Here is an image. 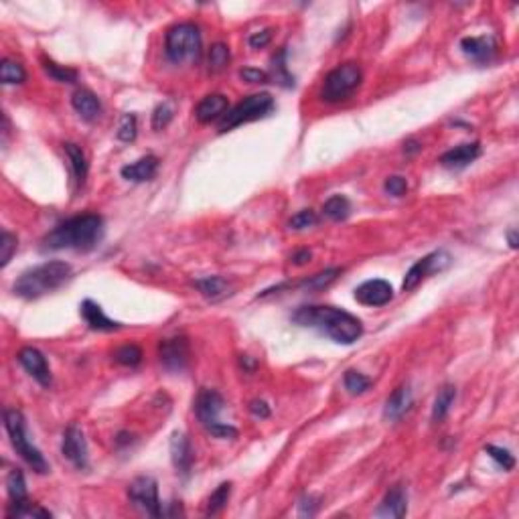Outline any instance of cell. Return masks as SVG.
<instances>
[{
    "instance_id": "obj_1",
    "label": "cell",
    "mask_w": 519,
    "mask_h": 519,
    "mask_svg": "<svg viewBox=\"0 0 519 519\" xmlns=\"http://www.w3.org/2000/svg\"><path fill=\"white\" fill-rule=\"evenodd\" d=\"M292 321L306 329H317L339 345H353L363 335V324L357 317L337 306H301L292 315Z\"/></svg>"
},
{
    "instance_id": "obj_2",
    "label": "cell",
    "mask_w": 519,
    "mask_h": 519,
    "mask_svg": "<svg viewBox=\"0 0 519 519\" xmlns=\"http://www.w3.org/2000/svg\"><path fill=\"white\" fill-rule=\"evenodd\" d=\"M104 235V219L96 213L75 215L65 219L45 235V250H77L88 251L98 246Z\"/></svg>"
},
{
    "instance_id": "obj_3",
    "label": "cell",
    "mask_w": 519,
    "mask_h": 519,
    "mask_svg": "<svg viewBox=\"0 0 519 519\" xmlns=\"http://www.w3.org/2000/svg\"><path fill=\"white\" fill-rule=\"evenodd\" d=\"M72 266L61 260H51L45 264H39L35 268L25 270L15 282V294L27 301L41 298L57 288H61L72 278Z\"/></svg>"
},
{
    "instance_id": "obj_4",
    "label": "cell",
    "mask_w": 519,
    "mask_h": 519,
    "mask_svg": "<svg viewBox=\"0 0 519 519\" xmlns=\"http://www.w3.org/2000/svg\"><path fill=\"white\" fill-rule=\"evenodd\" d=\"M4 428L8 432L11 445L17 450V454L31 466L39 475H47L49 473V463L43 456V452L31 445L29 436H27V426H25V416L18 410H4Z\"/></svg>"
},
{
    "instance_id": "obj_5",
    "label": "cell",
    "mask_w": 519,
    "mask_h": 519,
    "mask_svg": "<svg viewBox=\"0 0 519 519\" xmlns=\"http://www.w3.org/2000/svg\"><path fill=\"white\" fill-rule=\"evenodd\" d=\"M164 53L173 63H191L201 57V33L193 22H179L164 35Z\"/></svg>"
},
{
    "instance_id": "obj_6",
    "label": "cell",
    "mask_w": 519,
    "mask_h": 519,
    "mask_svg": "<svg viewBox=\"0 0 519 519\" xmlns=\"http://www.w3.org/2000/svg\"><path fill=\"white\" fill-rule=\"evenodd\" d=\"M361 79H363V73L357 63L349 61V63L337 65L333 72L327 73L322 81L321 100L327 104H341L349 100L361 86Z\"/></svg>"
},
{
    "instance_id": "obj_7",
    "label": "cell",
    "mask_w": 519,
    "mask_h": 519,
    "mask_svg": "<svg viewBox=\"0 0 519 519\" xmlns=\"http://www.w3.org/2000/svg\"><path fill=\"white\" fill-rule=\"evenodd\" d=\"M274 98L262 91V93H251L248 98H244L235 107H232L219 122V132H230L233 128L248 122H256L270 116L274 112Z\"/></svg>"
},
{
    "instance_id": "obj_8",
    "label": "cell",
    "mask_w": 519,
    "mask_h": 519,
    "mask_svg": "<svg viewBox=\"0 0 519 519\" xmlns=\"http://www.w3.org/2000/svg\"><path fill=\"white\" fill-rule=\"evenodd\" d=\"M128 499L134 507L150 518H162L161 499H159V483L152 477H136L128 485Z\"/></svg>"
},
{
    "instance_id": "obj_9",
    "label": "cell",
    "mask_w": 519,
    "mask_h": 519,
    "mask_svg": "<svg viewBox=\"0 0 519 519\" xmlns=\"http://www.w3.org/2000/svg\"><path fill=\"white\" fill-rule=\"evenodd\" d=\"M450 262H452V258H450V254H447L445 250L430 251L428 256L420 258L412 268L406 272V276H404V282H402L404 292L414 290V288L418 287L424 278H428L430 274L447 270L448 266H450Z\"/></svg>"
},
{
    "instance_id": "obj_10",
    "label": "cell",
    "mask_w": 519,
    "mask_h": 519,
    "mask_svg": "<svg viewBox=\"0 0 519 519\" xmlns=\"http://www.w3.org/2000/svg\"><path fill=\"white\" fill-rule=\"evenodd\" d=\"M61 454L72 463L75 468L86 471L90 466L88 461V442L84 432L77 428L75 424L63 432V440H61Z\"/></svg>"
},
{
    "instance_id": "obj_11",
    "label": "cell",
    "mask_w": 519,
    "mask_h": 519,
    "mask_svg": "<svg viewBox=\"0 0 519 519\" xmlns=\"http://www.w3.org/2000/svg\"><path fill=\"white\" fill-rule=\"evenodd\" d=\"M159 357L164 369L183 372L189 365V341L185 337L162 339L159 345Z\"/></svg>"
},
{
    "instance_id": "obj_12",
    "label": "cell",
    "mask_w": 519,
    "mask_h": 519,
    "mask_svg": "<svg viewBox=\"0 0 519 519\" xmlns=\"http://www.w3.org/2000/svg\"><path fill=\"white\" fill-rule=\"evenodd\" d=\"M18 363L27 369V374L35 379L39 386L43 388H49L51 381H53V376H51V369H49V363H47V357L35 349V347H22L18 351Z\"/></svg>"
},
{
    "instance_id": "obj_13",
    "label": "cell",
    "mask_w": 519,
    "mask_h": 519,
    "mask_svg": "<svg viewBox=\"0 0 519 519\" xmlns=\"http://www.w3.org/2000/svg\"><path fill=\"white\" fill-rule=\"evenodd\" d=\"M223 398L215 390H201L195 400V414H197L199 422L209 430L215 424H219V414L223 412Z\"/></svg>"
},
{
    "instance_id": "obj_14",
    "label": "cell",
    "mask_w": 519,
    "mask_h": 519,
    "mask_svg": "<svg viewBox=\"0 0 519 519\" xmlns=\"http://www.w3.org/2000/svg\"><path fill=\"white\" fill-rule=\"evenodd\" d=\"M394 298V288L386 280H367L355 288V301L363 306H383Z\"/></svg>"
},
{
    "instance_id": "obj_15",
    "label": "cell",
    "mask_w": 519,
    "mask_h": 519,
    "mask_svg": "<svg viewBox=\"0 0 519 519\" xmlns=\"http://www.w3.org/2000/svg\"><path fill=\"white\" fill-rule=\"evenodd\" d=\"M461 49L475 63H489L497 53V41L491 35L465 37L461 39Z\"/></svg>"
},
{
    "instance_id": "obj_16",
    "label": "cell",
    "mask_w": 519,
    "mask_h": 519,
    "mask_svg": "<svg viewBox=\"0 0 519 519\" xmlns=\"http://www.w3.org/2000/svg\"><path fill=\"white\" fill-rule=\"evenodd\" d=\"M408 513V495H406V489L402 485H394L383 501L379 503V507L376 509L377 518H392V519H402Z\"/></svg>"
},
{
    "instance_id": "obj_17",
    "label": "cell",
    "mask_w": 519,
    "mask_h": 519,
    "mask_svg": "<svg viewBox=\"0 0 519 519\" xmlns=\"http://www.w3.org/2000/svg\"><path fill=\"white\" fill-rule=\"evenodd\" d=\"M171 459H173V465L177 468V473H180L183 477H187L191 473L193 448H191L189 438L183 432H173V436H171Z\"/></svg>"
},
{
    "instance_id": "obj_18",
    "label": "cell",
    "mask_w": 519,
    "mask_h": 519,
    "mask_svg": "<svg viewBox=\"0 0 519 519\" xmlns=\"http://www.w3.org/2000/svg\"><path fill=\"white\" fill-rule=\"evenodd\" d=\"M481 157V144L468 143L454 146L440 157V164L447 169H465Z\"/></svg>"
},
{
    "instance_id": "obj_19",
    "label": "cell",
    "mask_w": 519,
    "mask_h": 519,
    "mask_svg": "<svg viewBox=\"0 0 519 519\" xmlns=\"http://www.w3.org/2000/svg\"><path fill=\"white\" fill-rule=\"evenodd\" d=\"M225 110H228V98L223 93H209L195 107V118L201 124H211L225 116Z\"/></svg>"
},
{
    "instance_id": "obj_20",
    "label": "cell",
    "mask_w": 519,
    "mask_h": 519,
    "mask_svg": "<svg viewBox=\"0 0 519 519\" xmlns=\"http://www.w3.org/2000/svg\"><path fill=\"white\" fill-rule=\"evenodd\" d=\"M79 313L84 317V321L88 322V327L93 329V331H104V333H110V331H118L122 324L116 321H112L110 317H106V313L102 310V306L93 301H84L81 306H79Z\"/></svg>"
},
{
    "instance_id": "obj_21",
    "label": "cell",
    "mask_w": 519,
    "mask_h": 519,
    "mask_svg": "<svg viewBox=\"0 0 519 519\" xmlns=\"http://www.w3.org/2000/svg\"><path fill=\"white\" fill-rule=\"evenodd\" d=\"M157 171H159V159L155 155H146V157L138 159L136 162L122 166L120 175L126 180H132V183H146V180H150L157 175Z\"/></svg>"
},
{
    "instance_id": "obj_22",
    "label": "cell",
    "mask_w": 519,
    "mask_h": 519,
    "mask_svg": "<svg viewBox=\"0 0 519 519\" xmlns=\"http://www.w3.org/2000/svg\"><path fill=\"white\" fill-rule=\"evenodd\" d=\"M410 406H412V390L408 386H400L388 398L386 408H383V416H386V420L395 422L410 410Z\"/></svg>"
},
{
    "instance_id": "obj_23",
    "label": "cell",
    "mask_w": 519,
    "mask_h": 519,
    "mask_svg": "<svg viewBox=\"0 0 519 519\" xmlns=\"http://www.w3.org/2000/svg\"><path fill=\"white\" fill-rule=\"evenodd\" d=\"M73 110L88 122H93L100 118L102 114V102L98 100V96L90 90H77L72 96Z\"/></svg>"
},
{
    "instance_id": "obj_24",
    "label": "cell",
    "mask_w": 519,
    "mask_h": 519,
    "mask_svg": "<svg viewBox=\"0 0 519 519\" xmlns=\"http://www.w3.org/2000/svg\"><path fill=\"white\" fill-rule=\"evenodd\" d=\"M63 150L70 159V164H72L73 177L77 180V185H84L86 179H88V171H90V164H88V159H86V152L81 150V146L73 143H65L63 144Z\"/></svg>"
},
{
    "instance_id": "obj_25",
    "label": "cell",
    "mask_w": 519,
    "mask_h": 519,
    "mask_svg": "<svg viewBox=\"0 0 519 519\" xmlns=\"http://www.w3.org/2000/svg\"><path fill=\"white\" fill-rule=\"evenodd\" d=\"M195 288L199 292L209 298V301H219L228 294L230 290V282L221 276H205V278H199L195 280Z\"/></svg>"
},
{
    "instance_id": "obj_26",
    "label": "cell",
    "mask_w": 519,
    "mask_h": 519,
    "mask_svg": "<svg viewBox=\"0 0 519 519\" xmlns=\"http://www.w3.org/2000/svg\"><path fill=\"white\" fill-rule=\"evenodd\" d=\"M454 400H456V388L448 386V383L442 386L438 395H436V400H434V406H432V420L434 422H442L448 416V412H450Z\"/></svg>"
},
{
    "instance_id": "obj_27",
    "label": "cell",
    "mask_w": 519,
    "mask_h": 519,
    "mask_svg": "<svg viewBox=\"0 0 519 519\" xmlns=\"http://www.w3.org/2000/svg\"><path fill=\"white\" fill-rule=\"evenodd\" d=\"M272 77H274V84L282 88H294V75L288 72L287 65V49H280L272 57Z\"/></svg>"
},
{
    "instance_id": "obj_28",
    "label": "cell",
    "mask_w": 519,
    "mask_h": 519,
    "mask_svg": "<svg viewBox=\"0 0 519 519\" xmlns=\"http://www.w3.org/2000/svg\"><path fill=\"white\" fill-rule=\"evenodd\" d=\"M341 272H343L341 268H327L322 270V272H317V274H313V276L305 278V280L298 282L296 287L305 288V290H324V288L331 287V284L339 278Z\"/></svg>"
},
{
    "instance_id": "obj_29",
    "label": "cell",
    "mask_w": 519,
    "mask_h": 519,
    "mask_svg": "<svg viewBox=\"0 0 519 519\" xmlns=\"http://www.w3.org/2000/svg\"><path fill=\"white\" fill-rule=\"evenodd\" d=\"M322 213H324V217H329L331 221H343L351 213V203H349V199L343 197V195H333V197L324 201Z\"/></svg>"
},
{
    "instance_id": "obj_30",
    "label": "cell",
    "mask_w": 519,
    "mask_h": 519,
    "mask_svg": "<svg viewBox=\"0 0 519 519\" xmlns=\"http://www.w3.org/2000/svg\"><path fill=\"white\" fill-rule=\"evenodd\" d=\"M6 515L13 519H33V518L49 519L51 518V513H49L47 509H43V507H41V505H37V503H31L29 499H27V501L18 503V505H8Z\"/></svg>"
},
{
    "instance_id": "obj_31",
    "label": "cell",
    "mask_w": 519,
    "mask_h": 519,
    "mask_svg": "<svg viewBox=\"0 0 519 519\" xmlns=\"http://www.w3.org/2000/svg\"><path fill=\"white\" fill-rule=\"evenodd\" d=\"M6 491H8V499L11 505H18V503L27 501V483H25V475L22 471H11V475L6 477Z\"/></svg>"
},
{
    "instance_id": "obj_32",
    "label": "cell",
    "mask_w": 519,
    "mask_h": 519,
    "mask_svg": "<svg viewBox=\"0 0 519 519\" xmlns=\"http://www.w3.org/2000/svg\"><path fill=\"white\" fill-rule=\"evenodd\" d=\"M25 79H27V72H25V67H22L18 61L2 59V63H0V81H2L4 86L22 84Z\"/></svg>"
},
{
    "instance_id": "obj_33",
    "label": "cell",
    "mask_w": 519,
    "mask_h": 519,
    "mask_svg": "<svg viewBox=\"0 0 519 519\" xmlns=\"http://www.w3.org/2000/svg\"><path fill=\"white\" fill-rule=\"evenodd\" d=\"M230 495H232V483L219 485L213 493L209 495V499H207V509H205V513H207V515H217V513H221V511L225 509L228 501H230Z\"/></svg>"
},
{
    "instance_id": "obj_34",
    "label": "cell",
    "mask_w": 519,
    "mask_h": 519,
    "mask_svg": "<svg viewBox=\"0 0 519 519\" xmlns=\"http://www.w3.org/2000/svg\"><path fill=\"white\" fill-rule=\"evenodd\" d=\"M343 383H345V390H347L351 395L365 394V392L372 388V379L365 377L363 374H359V372H355V369H347V372H345Z\"/></svg>"
},
{
    "instance_id": "obj_35",
    "label": "cell",
    "mask_w": 519,
    "mask_h": 519,
    "mask_svg": "<svg viewBox=\"0 0 519 519\" xmlns=\"http://www.w3.org/2000/svg\"><path fill=\"white\" fill-rule=\"evenodd\" d=\"M114 359H116V363H120L124 367H136L143 363V349L134 343L122 345L114 351Z\"/></svg>"
},
{
    "instance_id": "obj_36",
    "label": "cell",
    "mask_w": 519,
    "mask_h": 519,
    "mask_svg": "<svg viewBox=\"0 0 519 519\" xmlns=\"http://www.w3.org/2000/svg\"><path fill=\"white\" fill-rule=\"evenodd\" d=\"M230 47L223 45V43H215L209 49V72L211 73H219L223 72L228 65H230Z\"/></svg>"
},
{
    "instance_id": "obj_37",
    "label": "cell",
    "mask_w": 519,
    "mask_h": 519,
    "mask_svg": "<svg viewBox=\"0 0 519 519\" xmlns=\"http://www.w3.org/2000/svg\"><path fill=\"white\" fill-rule=\"evenodd\" d=\"M45 72L49 77H53L55 81L59 84H75L77 81V72L72 67H63V65H57L53 61H45Z\"/></svg>"
},
{
    "instance_id": "obj_38",
    "label": "cell",
    "mask_w": 519,
    "mask_h": 519,
    "mask_svg": "<svg viewBox=\"0 0 519 519\" xmlns=\"http://www.w3.org/2000/svg\"><path fill=\"white\" fill-rule=\"evenodd\" d=\"M17 246H18L17 235H13L11 232L2 230V235H0V266H2V268L8 266L13 254L17 251Z\"/></svg>"
},
{
    "instance_id": "obj_39",
    "label": "cell",
    "mask_w": 519,
    "mask_h": 519,
    "mask_svg": "<svg viewBox=\"0 0 519 519\" xmlns=\"http://www.w3.org/2000/svg\"><path fill=\"white\" fill-rule=\"evenodd\" d=\"M485 452L487 456H491L497 465L501 466L503 471H511L515 466V456L507 450V448L495 447V445H487L485 447Z\"/></svg>"
},
{
    "instance_id": "obj_40",
    "label": "cell",
    "mask_w": 519,
    "mask_h": 519,
    "mask_svg": "<svg viewBox=\"0 0 519 519\" xmlns=\"http://www.w3.org/2000/svg\"><path fill=\"white\" fill-rule=\"evenodd\" d=\"M136 134H138L136 116H134V114H126L124 118H122V122H120V126H118V132H116L118 140H122V143H132V140L136 138Z\"/></svg>"
},
{
    "instance_id": "obj_41",
    "label": "cell",
    "mask_w": 519,
    "mask_h": 519,
    "mask_svg": "<svg viewBox=\"0 0 519 519\" xmlns=\"http://www.w3.org/2000/svg\"><path fill=\"white\" fill-rule=\"evenodd\" d=\"M173 116H175L173 106H171L169 102H162L161 106H157L155 107V112H152V128H155V130L166 128V126L171 124Z\"/></svg>"
},
{
    "instance_id": "obj_42",
    "label": "cell",
    "mask_w": 519,
    "mask_h": 519,
    "mask_svg": "<svg viewBox=\"0 0 519 519\" xmlns=\"http://www.w3.org/2000/svg\"><path fill=\"white\" fill-rule=\"evenodd\" d=\"M317 221H319V217H317V213H315L313 209H303V211H298V213L290 219L288 225H290V230L301 232V230H306V228L317 225Z\"/></svg>"
},
{
    "instance_id": "obj_43",
    "label": "cell",
    "mask_w": 519,
    "mask_h": 519,
    "mask_svg": "<svg viewBox=\"0 0 519 519\" xmlns=\"http://www.w3.org/2000/svg\"><path fill=\"white\" fill-rule=\"evenodd\" d=\"M383 189L390 193V195H394V197H404L406 193H408V180L404 179V177H388L386 183H383Z\"/></svg>"
},
{
    "instance_id": "obj_44",
    "label": "cell",
    "mask_w": 519,
    "mask_h": 519,
    "mask_svg": "<svg viewBox=\"0 0 519 519\" xmlns=\"http://www.w3.org/2000/svg\"><path fill=\"white\" fill-rule=\"evenodd\" d=\"M319 507H321L319 497H315V495H305V497L298 501V513H301L303 518H313V515H317Z\"/></svg>"
},
{
    "instance_id": "obj_45",
    "label": "cell",
    "mask_w": 519,
    "mask_h": 519,
    "mask_svg": "<svg viewBox=\"0 0 519 519\" xmlns=\"http://www.w3.org/2000/svg\"><path fill=\"white\" fill-rule=\"evenodd\" d=\"M239 77L248 84H266L270 79V75L262 70H254V67H244L239 72Z\"/></svg>"
},
{
    "instance_id": "obj_46",
    "label": "cell",
    "mask_w": 519,
    "mask_h": 519,
    "mask_svg": "<svg viewBox=\"0 0 519 519\" xmlns=\"http://www.w3.org/2000/svg\"><path fill=\"white\" fill-rule=\"evenodd\" d=\"M272 41V29H264V31H258L248 39L251 49H264L266 45H270Z\"/></svg>"
},
{
    "instance_id": "obj_47",
    "label": "cell",
    "mask_w": 519,
    "mask_h": 519,
    "mask_svg": "<svg viewBox=\"0 0 519 519\" xmlns=\"http://www.w3.org/2000/svg\"><path fill=\"white\" fill-rule=\"evenodd\" d=\"M207 432H209L211 436H215V438H235V436H237V428H233L230 424H223V422H219V424L211 426Z\"/></svg>"
},
{
    "instance_id": "obj_48",
    "label": "cell",
    "mask_w": 519,
    "mask_h": 519,
    "mask_svg": "<svg viewBox=\"0 0 519 519\" xmlns=\"http://www.w3.org/2000/svg\"><path fill=\"white\" fill-rule=\"evenodd\" d=\"M250 412L256 418H270V406L264 400H254L250 402Z\"/></svg>"
},
{
    "instance_id": "obj_49",
    "label": "cell",
    "mask_w": 519,
    "mask_h": 519,
    "mask_svg": "<svg viewBox=\"0 0 519 519\" xmlns=\"http://www.w3.org/2000/svg\"><path fill=\"white\" fill-rule=\"evenodd\" d=\"M310 258H313V254L310 250H298L292 254V264H296V266H305L310 262Z\"/></svg>"
},
{
    "instance_id": "obj_50",
    "label": "cell",
    "mask_w": 519,
    "mask_h": 519,
    "mask_svg": "<svg viewBox=\"0 0 519 519\" xmlns=\"http://www.w3.org/2000/svg\"><path fill=\"white\" fill-rule=\"evenodd\" d=\"M420 150H422V144L418 143V140H414V138L406 140V144H404V152H406L408 157H412V155L420 152Z\"/></svg>"
},
{
    "instance_id": "obj_51",
    "label": "cell",
    "mask_w": 519,
    "mask_h": 519,
    "mask_svg": "<svg viewBox=\"0 0 519 519\" xmlns=\"http://www.w3.org/2000/svg\"><path fill=\"white\" fill-rule=\"evenodd\" d=\"M507 239H509V248H511V250H518L519 239H518V232H515V230L507 232Z\"/></svg>"
}]
</instances>
